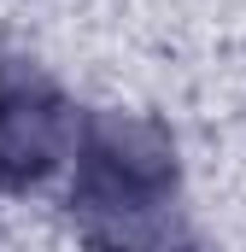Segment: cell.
Instances as JSON below:
<instances>
[{"label":"cell","instance_id":"6da1fadb","mask_svg":"<svg viewBox=\"0 0 246 252\" xmlns=\"http://www.w3.org/2000/svg\"><path fill=\"white\" fill-rule=\"evenodd\" d=\"M182 188L170 129L141 112H100L82 124L76 176H70V223L94 252H135L164 229Z\"/></svg>","mask_w":246,"mask_h":252},{"label":"cell","instance_id":"7a4b0ae2","mask_svg":"<svg viewBox=\"0 0 246 252\" xmlns=\"http://www.w3.org/2000/svg\"><path fill=\"white\" fill-rule=\"evenodd\" d=\"M76 106L64 88L24 53L0 47V193L47 182L64 158H76Z\"/></svg>","mask_w":246,"mask_h":252},{"label":"cell","instance_id":"3957f363","mask_svg":"<svg viewBox=\"0 0 246 252\" xmlns=\"http://www.w3.org/2000/svg\"><path fill=\"white\" fill-rule=\"evenodd\" d=\"M135 252H205L199 241H182V235H158V241H147V247H135Z\"/></svg>","mask_w":246,"mask_h":252}]
</instances>
